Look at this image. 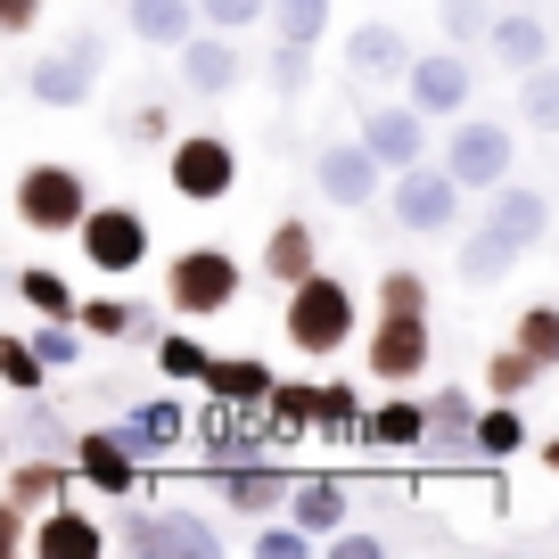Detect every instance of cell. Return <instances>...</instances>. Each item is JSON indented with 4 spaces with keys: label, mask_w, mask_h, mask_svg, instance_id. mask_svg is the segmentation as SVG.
<instances>
[{
    "label": "cell",
    "mask_w": 559,
    "mask_h": 559,
    "mask_svg": "<svg viewBox=\"0 0 559 559\" xmlns=\"http://www.w3.org/2000/svg\"><path fill=\"white\" fill-rule=\"evenodd\" d=\"M535 379H543V362L519 346V337L486 354V395H502V403H526V395H535Z\"/></svg>",
    "instance_id": "33"
},
{
    "label": "cell",
    "mask_w": 559,
    "mask_h": 559,
    "mask_svg": "<svg viewBox=\"0 0 559 559\" xmlns=\"http://www.w3.org/2000/svg\"><path fill=\"white\" fill-rule=\"evenodd\" d=\"M0 444H17V453H58V444H74V437H67V412H58L50 395H17Z\"/></svg>",
    "instance_id": "30"
},
{
    "label": "cell",
    "mask_w": 559,
    "mask_h": 559,
    "mask_svg": "<svg viewBox=\"0 0 559 559\" xmlns=\"http://www.w3.org/2000/svg\"><path fill=\"white\" fill-rule=\"evenodd\" d=\"M305 83H313V41H280V34H272V99L297 107Z\"/></svg>",
    "instance_id": "40"
},
{
    "label": "cell",
    "mask_w": 559,
    "mask_h": 559,
    "mask_svg": "<svg viewBox=\"0 0 559 559\" xmlns=\"http://www.w3.org/2000/svg\"><path fill=\"white\" fill-rule=\"evenodd\" d=\"M313 412H321V386H305V379H280V386H272V403H263V428H272L280 444H297L305 428H313Z\"/></svg>",
    "instance_id": "31"
},
{
    "label": "cell",
    "mask_w": 559,
    "mask_h": 559,
    "mask_svg": "<svg viewBox=\"0 0 559 559\" xmlns=\"http://www.w3.org/2000/svg\"><path fill=\"white\" fill-rule=\"evenodd\" d=\"M330 551L337 559H386V535H379V526H337Z\"/></svg>",
    "instance_id": "48"
},
{
    "label": "cell",
    "mask_w": 559,
    "mask_h": 559,
    "mask_svg": "<svg viewBox=\"0 0 559 559\" xmlns=\"http://www.w3.org/2000/svg\"><path fill=\"white\" fill-rule=\"evenodd\" d=\"M477 412H486V403H477L469 386H437V395H428V461L477 453Z\"/></svg>",
    "instance_id": "21"
},
{
    "label": "cell",
    "mask_w": 559,
    "mask_h": 559,
    "mask_svg": "<svg viewBox=\"0 0 559 559\" xmlns=\"http://www.w3.org/2000/svg\"><path fill=\"white\" fill-rule=\"evenodd\" d=\"M74 486H83V469H67L58 453H17V469H9V502H25V510L74 502Z\"/></svg>",
    "instance_id": "29"
},
{
    "label": "cell",
    "mask_w": 559,
    "mask_h": 559,
    "mask_svg": "<svg viewBox=\"0 0 559 559\" xmlns=\"http://www.w3.org/2000/svg\"><path fill=\"white\" fill-rule=\"evenodd\" d=\"M428 354H437L428 313H379V321H370L362 362H370V379H379V386H412L419 370H428Z\"/></svg>",
    "instance_id": "11"
},
{
    "label": "cell",
    "mask_w": 559,
    "mask_h": 559,
    "mask_svg": "<svg viewBox=\"0 0 559 559\" xmlns=\"http://www.w3.org/2000/svg\"><path fill=\"white\" fill-rule=\"evenodd\" d=\"M157 370H165V379H198V386H206L214 346L198 337V321H190V330H165V337H157Z\"/></svg>",
    "instance_id": "38"
},
{
    "label": "cell",
    "mask_w": 559,
    "mask_h": 559,
    "mask_svg": "<svg viewBox=\"0 0 559 559\" xmlns=\"http://www.w3.org/2000/svg\"><path fill=\"white\" fill-rule=\"evenodd\" d=\"M354 132L379 148L386 174H403V165H428V107H419V99H403V107L379 99V107H362V123H354Z\"/></svg>",
    "instance_id": "14"
},
{
    "label": "cell",
    "mask_w": 559,
    "mask_h": 559,
    "mask_svg": "<svg viewBox=\"0 0 559 559\" xmlns=\"http://www.w3.org/2000/svg\"><path fill=\"white\" fill-rule=\"evenodd\" d=\"M362 419H370V403L354 395L346 379H330V386H321V412H313V428H321L330 444H362Z\"/></svg>",
    "instance_id": "35"
},
{
    "label": "cell",
    "mask_w": 559,
    "mask_h": 559,
    "mask_svg": "<svg viewBox=\"0 0 559 559\" xmlns=\"http://www.w3.org/2000/svg\"><path fill=\"white\" fill-rule=\"evenodd\" d=\"M99 74H107V41H99V25H74L58 50H34V67H25V91H34L41 107H58V116H74V107H91Z\"/></svg>",
    "instance_id": "3"
},
{
    "label": "cell",
    "mask_w": 559,
    "mask_h": 559,
    "mask_svg": "<svg viewBox=\"0 0 559 559\" xmlns=\"http://www.w3.org/2000/svg\"><path fill=\"white\" fill-rule=\"evenodd\" d=\"M486 223H493V230H510L519 247H543V239H551V198L526 190V181H502V190L486 198Z\"/></svg>",
    "instance_id": "28"
},
{
    "label": "cell",
    "mask_w": 559,
    "mask_h": 559,
    "mask_svg": "<svg viewBox=\"0 0 559 559\" xmlns=\"http://www.w3.org/2000/svg\"><path fill=\"white\" fill-rule=\"evenodd\" d=\"M116 140H174V123H165V107L148 99V107H123L116 116Z\"/></svg>",
    "instance_id": "47"
},
{
    "label": "cell",
    "mask_w": 559,
    "mask_h": 559,
    "mask_svg": "<svg viewBox=\"0 0 559 559\" xmlns=\"http://www.w3.org/2000/svg\"><path fill=\"white\" fill-rule=\"evenodd\" d=\"M107 551H116V535L91 510H74V502L34 510V559H107Z\"/></svg>",
    "instance_id": "18"
},
{
    "label": "cell",
    "mask_w": 559,
    "mask_h": 559,
    "mask_svg": "<svg viewBox=\"0 0 559 559\" xmlns=\"http://www.w3.org/2000/svg\"><path fill=\"white\" fill-rule=\"evenodd\" d=\"M519 453H526V412L493 395L486 412H477V461H519Z\"/></svg>",
    "instance_id": "32"
},
{
    "label": "cell",
    "mask_w": 559,
    "mask_h": 559,
    "mask_svg": "<svg viewBox=\"0 0 559 559\" xmlns=\"http://www.w3.org/2000/svg\"><path fill=\"white\" fill-rule=\"evenodd\" d=\"M123 25H132V41H148V50H181V41L206 25V9H198V0H123Z\"/></svg>",
    "instance_id": "24"
},
{
    "label": "cell",
    "mask_w": 559,
    "mask_h": 559,
    "mask_svg": "<svg viewBox=\"0 0 559 559\" xmlns=\"http://www.w3.org/2000/svg\"><path fill=\"white\" fill-rule=\"evenodd\" d=\"M34 25H41V0H0V34H34Z\"/></svg>",
    "instance_id": "49"
},
{
    "label": "cell",
    "mask_w": 559,
    "mask_h": 559,
    "mask_svg": "<svg viewBox=\"0 0 559 559\" xmlns=\"http://www.w3.org/2000/svg\"><path fill=\"white\" fill-rule=\"evenodd\" d=\"M165 181L190 206H223L239 190V148L223 132H181V140H165Z\"/></svg>",
    "instance_id": "8"
},
{
    "label": "cell",
    "mask_w": 559,
    "mask_h": 559,
    "mask_svg": "<svg viewBox=\"0 0 559 559\" xmlns=\"http://www.w3.org/2000/svg\"><path fill=\"white\" fill-rule=\"evenodd\" d=\"M247 551H255V559H313V551H321V535H313V526H297L288 510H280V519H255Z\"/></svg>",
    "instance_id": "37"
},
{
    "label": "cell",
    "mask_w": 559,
    "mask_h": 559,
    "mask_svg": "<svg viewBox=\"0 0 559 559\" xmlns=\"http://www.w3.org/2000/svg\"><path fill=\"white\" fill-rule=\"evenodd\" d=\"M91 206H99L91 181L74 174V165H58V157H34L17 174V223L34 230V239H67V230H83Z\"/></svg>",
    "instance_id": "5"
},
{
    "label": "cell",
    "mask_w": 559,
    "mask_h": 559,
    "mask_svg": "<svg viewBox=\"0 0 559 559\" xmlns=\"http://www.w3.org/2000/svg\"><path fill=\"white\" fill-rule=\"evenodd\" d=\"M493 0H437V25H444V41H461V50H486V34H493Z\"/></svg>",
    "instance_id": "39"
},
{
    "label": "cell",
    "mask_w": 559,
    "mask_h": 559,
    "mask_svg": "<svg viewBox=\"0 0 559 559\" xmlns=\"http://www.w3.org/2000/svg\"><path fill=\"white\" fill-rule=\"evenodd\" d=\"M0 379H9V395H41L58 370L41 362V346H34L25 330H9V337H0Z\"/></svg>",
    "instance_id": "36"
},
{
    "label": "cell",
    "mask_w": 559,
    "mask_h": 559,
    "mask_svg": "<svg viewBox=\"0 0 559 559\" xmlns=\"http://www.w3.org/2000/svg\"><path fill=\"white\" fill-rule=\"evenodd\" d=\"M486 50H493V67L526 74V67H543V58H551V25H543L535 9H502V17H493V34H486Z\"/></svg>",
    "instance_id": "26"
},
{
    "label": "cell",
    "mask_w": 559,
    "mask_h": 559,
    "mask_svg": "<svg viewBox=\"0 0 559 559\" xmlns=\"http://www.w3.org/2000/svg\"><path fill=\"white\" fill-rule=\"evenodd\" d=\"M321 272V239H313V223L305 214H280L272 223V239H263V280H272L280 297L297 288V280H313Z\"/></svg>",
    "instance_id": "20"
},
{
    "label": "cell",
    "mask_w": 559,
    "mask_h": 559,
    "mask_svg": "<svg viewBox=\"0 0 559 559\" xmlns=\"http://www.w3.org/2000/svg\"><path fill=\"white\" fill-rule=\"evenodd\" d=\"M519 255H526V247L510 239V230L477 223V230H461V247H453V272H461V288H502V280L519 272Z\"/></svg>",
    "instance_id": "22"
},
{
    "label": "cell",
    "mask_w": 559,
    "mask_h": 559,
    "mask_svg": "<svg viewBox=\"0 0 559 559\" xmlns=\"http://www.w3.org/2000/svg\"><path fill=\"white\" fill-rule=\"evenodd\" d=\"M272 34L280 41H313V50H321V34H330V0H272Z\"/></svg>",
    "instance_id": "43"
},
{
    "label": "cell",
    "mask_w": 559,
    "mask_h": 559,
    "mask_svg": "<svg viewBox=\"0 0 559 559\" xmlns=\"http://www.w3.org/2000/svg\"><path fill=\"white\" fill-rule=\"evenodd\" d=\"M272 386H280V370L263 362V354H214V370H206V395L239 403V412H263Z\"/></svg>",
    "instance_id": "27"
},
{
    "label": "cell",
    "mask_w": 559,
    "mask_h": 559,
    "mask_svg": "<svg viewBox=\"0 0 559 559\" xmlns=\"http://www.w3.org/2000/svg\"><path fill=\"white\" fill-rule=\"evenodd\" d=\"M198 486H214L230 510H247V519H280V510L297 502V477L280 469L272 453H255V461H239V469H214V477H198Z\"/></svg>",
    "instance_id": "15"
},
{
    "label": "cell",
    "mask_w": 559,
    "mask_h": 559,
    "mask_svg": "<svg viewBox=\"0 0 559 559\" xmlns=\"http://www.w3.org/2000/svg\"><path fill=\"white\" fill-rule=\"evenodd\" d=\"M206 9V25H223V34H247V25L272 17V0H198Z\"/></svg>",
    "instance_id": "46"
},
{
    "label": "cell",
    "mask_w": 559,
    "mask_h": 559,
    "mask_svg": "<svg viewBox=\"0 0 559 559\" xmlns=\"http://www.w3.org/2000/svg\"><path fill=\"white\" fill-rule=\"evenodd\" d=\"M17 305H34V313H83V297H74L67 272H50V263H25L17 272Z\"/></svg>",
    "instance_id": "41"
},
{
    "label": "cell",
    "mask_w": 559,
    "mask_h": 559,
    "mask_svg": "<svg viewBox=\"0 0 559 559\" xmlns=\"http://www.w3.org/2000/svg\"><path fill=\"white\" fill-rule=\"evenodd\" d=\"M379 313H428V280L412 263H386L379 272Z\"/></svg>",
    "instance_id": "45"
},
{
    "label": "cell",
    "mask_w": 559,
    "mask_h": 559,
    "mask_svg": "<svg viewBox=\"0 0 559 559\" xmlns=\"http://www.w3.org/2000/svg\"><path fill=\"white\" fill-rule=\"evenodd\" d=\"M239 288H247V272L230 247H181L165 263V313H181V321H223L239 305Z\"/></svg>",
    "instance_id": "2"
},
{
    "label": "cell",
    "mask_w": 559,
    "mask_h": 559,
    "mask_svg": "<svg viewBox=\"0 0 559 559\" xmlns=\"http://www.w3.org/2000/svg\"><path fill=\"white\" fill-rule=\"evenodd\" d=\"M280 330H288V346L305 354V362H330V354L354 346V330H362V313H354V288L337 272H313L288 288V313H280Z\"/></svg>",
    "instance_id": "1"
},
{
    "label": "cell",
    "mask_w": 559,
    "mask_h": 559,
    "mask_svg": "<svg viewBox=\"0 0 559 559\" xmlns=\"http://www.w3.org/2000/svg\"><path fill=\"white\" fill-rule=\"evenodd\" d=\"M403 99H419L428 116H469L477 74H469V58H461V41L453 50H419L412 74H403Z\"/></svg>",
    "instance_id": "13"
},
{
    "label": "cell",
    "mask_w": 559,
    "mask_h": 559,
    "mask_svg": "<svg viewBox=\"0 0 559 559\" xmlns=\"http://www.w3.org/2000/svg\"><path fill=\"white\" fill-rule=\"evenodd\" d=\"M288 519L313 526L321 551H330L337 526H354V486H346V477H330V469H321V477H297V502H288Z\"/></svg>",
    "instance_id": "25"
},
{
    "label": "cell",
    "mask_w": 559,
    "mask_h": 559,
    "mask_svg": "<svg viewBox=\"0 0 559 559\" xmlns=\"http://www.w3.org/2000/svg\"><path fill=\"white\" fill-rule=\"evenodd\" d=\"M362 453H370V461L428 453V395H403V386H386V403H370V419H362Z\"/></svg>",
    "instance_id": "16"
},
{
    "label": "cell",
    "mask_w": 559,
    "mask_h": 559,
    "mask_svg": "<svg viewBox=\"0 0 559 559\" xmlns=\"http://www.w3.org/2000/svg\"><path fill=\"white\" fill-rule=\"evenodd\" d=\"M510 337H519V346L535 354L543 370H559V305H551V297H543V305H526V313H519V330H510Z\"/></svg>",
    "instance_id": "44"
},
{
    "label": "cell",
    "mask_w": 559,
    "mask_h": 559,
    "mask_svg": "<svg viewBox=\"0 0 559 559\" xmlns=\"http://www.w3.org/2000/svg\"><path fill=\"white\" fill-rule=\"evenodd\" d=\"M461 174L453 165H403L395 181H386V206H395V230H412V239H453L461 230Z\"/></svg>",
    "instance_id": "6"
},
{
    "label": "cell",
    "mask_w": 559,
    "mask_h": 559,
    "mask_svg": "<svg viewBox=\"0 0 559 559\" xmlns=\"http://www.w3.org/2000/svg\"><path fill=\"white\" fill-rule=\"evenodd\" d=\"M74 321H83V330L99 337V346H132V330H140V305H123V297H91Z\"/></svg>",
    "instance_id": "42"
},
{
    "label": "cell",
    "mask_w": 559,
    "mask_h": 559,
    "mask_svg": "<svg viewBox=\"0 0 559 559\" xmlns=\"http://www.w3.org/2000/svg\"><path fill=\"white\" fill-rule=\"evenodd\" d=\"M74 247H83L91 272L123 280V272H140V263H148V214H140V206H91L83 230H74Z\"/></svg>",
    "instance_id": "10"
},
{
    "label": "cell",
    "mask_w": 559,
    "mask_h": 559,
    "mask_svg": "<svg viewBox=\"0 0 559 559\" xmlns=\"http://www.w3.org/2000/svg\"><path fill=\"white\" fill-rule=\"evenodd\" d=\"M116 551L123 559H214L223 551V526L198 519V510H157V502H140L116 519Z\"/></svg>",
    "instance_id": "4"
},
{
    "label": "cell",
    "mask_w": 559,
    "mask_h": 559,
    "mask_svg": "<svg viewBox=\"0 0 559 559\" xmlns=\"http://www.w3.org/2000/svg\"><path fill=\"white\" fill-rule=\"evenodd\" d=\"M412 41H403V25H386V17H362L346 34V74L354 83H403V74H412Z\"/></svg>",
    "instance_id": "19"
},
{
    "label": "cell",
    "mask_w": 559,
    "mask_h": 559,
    "mask_svg": "<svg viewBox=\"0 0 559 559\" xmlns=\"http://www.w3.org/2000/svg\"><path fill=\"white\" fill-rule=\"evenodd\" d=\"M386 165H379V148H370L362 132L354 140H321V157H313V190L330 198L337 214H362V206H379V190H386Z\"/></svg>",
    "instance_id": "9"
},
{
    "label": "cell",
    "mask_w": 559,
    "mask_h": 559,
    "mask_svg": "<svg viewBox=\"0 0 559 559\" xmlns=\"http://www.w3.org/2000/svg\"><path fill=\"white\" fill-rule=\"evenodd\" d=\"M444 165L461 174V190H469V198H493L510 181V165H519V132H510L502 116H453Z\"/></svg>",
    "instance_id": "7"
},
{
    "label": "cell",
    "mask_w": 559,
    "mask_h": 559,
    "mask_svg": "<svg viewBox=\"0 0 559 559\" xmlns=\"http://www.w3.org/2000/svg\"><path fill=\"white\" fill-rule=\"evenodd\" d=\"M116 428L132 437V453H140V461H165V453H174L181 437H190V412H181L174 395H140L132 412L116 419Z\"/></svg>",
    "instance_id": "23"
},
{
    "label": "cell",
    "mask_w": 559,
    "mask_h": 559,
    "mask_svg": "<svg viewBox=\"0 0 559 559\" xmlns=\"http://www.w3.org/2000/svg\"><path fill=\"white\" fill-rule=\"evenodd\" d=\"M535 453H543V469H551V477H559V437H543V444H535Z\"/></svg>",
    "instance_id": "50"
},
{
    "label": "cell",
    "mask_w": 559,
    "mask_h": 559,
    "mask_svg": "<svg viewBox=\"0 0 559 559\" xmlns=\"http://www.w3.org/2000/svg\"><path fill=\"white\" fill-rule=\"evenodd\" d=\"M519 116H526V132L559 140V58H543V67L519 74Z\"/></svg>",
    "instance_id": "34"
},
{
    "label": "cell",
    "mask_w": 559,
    "mask_h": 559,
    "mask_svg": "<svg viewBox=\"0 0 559 559\" xmlns=\"http://www.w3.org/2000/svg\"><path fill=\"white\" fill-rule=\"evenodd\" d=\"M74 469H83V486L99 493V502H132L148 461L132 453V437H123V428H83V437H74Z\"/></svg>",
    "instance_id": "12"
},
{
    "label": "cell",
    "mask_w": 559,
    "mask_h": 559,
    "mask_svg": "<svg viewBox=\"0 0 559 559\" xmlns=\"http://www.w3.org/2000/svg\"><path fill=\"white\" fill-rule=\"evenodd\" d=\"M239 74H247L239 34L206 25V34H190V41H181V83H190L198 99H230V91H239Z\"/></svg>",
    "instance_id": "17"
}]
</instances>
